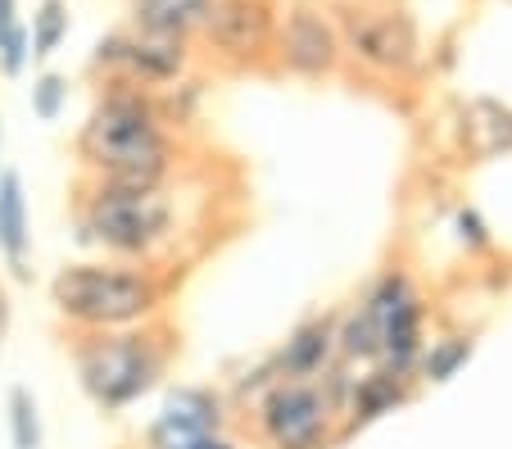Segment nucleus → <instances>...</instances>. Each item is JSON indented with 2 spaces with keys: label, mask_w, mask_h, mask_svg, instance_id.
Instances as JSON below:
<instances>
[{
  "label": "nucleus",
  "mask_w": 512,
  "mask_h": 449,
  "mask_svg": "<svg viewBox=\"0 0 512 449\" xmlns=\"http://www.w3.org/2000/svg\"><path fill=\"white\" fill-rule=\"evenodd\" d=\"M78 159L96 182L173 186L177 141L150 91L109 87L78 132Z\"/></svg>",
  "instance_id": "nucleus-1"
},
{
  "label": "nucleus",
  "mask_w": 512,
  "mask_h": 449,
  "mask_svg": "<svg viewBox=\"0 0 512 449\" xmlns=\"http://www.w3.org/2000/svg\"><path fill=\"white\" fill-rule=\"evenodd\" d=\"M173 186H118L96 182L78 196V236L118 264L150 268L177 241Z\"/></svg>",
  "instance_id": "nucleus-2"
},
{
  "label": "nucleus",
  "mask_w": 512,
  "mask_h": 449,
  "mask_svg": "<svg viewBox=\"0 0 512 449\" xmlns=\"http://www.w3.org/2000/svg\"><path fill=\"white\" fill-rule=\"evenodd\" d=\"M164 282L155 268L141 264H68L50 282V304L68 327L78 332H123V327H145L164 309Z\"/></svg>",
  "instance_id": "nucleus-3"
},
{
  "label": "nucleus",
  "mask_w": 512,
  "mask_h": 449,
  "mask_svg": "<svg viewBox=\"0 0 512 449\" xmlns=\"http://www.w3.org/2000/svg\"><path fill=\"white\" fill-rule=\"evenodd\" d=\"M73 368L96 409L123 413L155 391L168 372V341L150 323L123 332H78Z\"/></svg>",
  "instance_id": "nucleus-4"
},
{
  "label": "nucleus",
  "mask_w": 512,
  "mask_h": 449,
  "mask_svg": "<svg viewBox=\"0 0 512 449\" xmlns=\"http://www.w3.org/2000/svg\"><path fill=\"white\" fill-rule=\"evenodd\" d=\"M336 395L322 381H268L254 404V427L268 449H327L336 440Z\"/></svg>",
  "instance_id": "nucleus-5"
},
{
  "label": "nucleus",
  "mask_w": 512,
  "mask_h": 449,
  "mask_svg": "<svg viewBox=\"0 0 512 449\" xmlns=\"http://www.w3.org/2000/svg\"><path fill=\"white\" fill-rule=\"evenodd\" d=\"M363 323L372 327V341H377V359L386 372H399L404 377L417 363L422 345V327H426V300L413 286V277L390 268L386 277H377V286L363 300Z\"/></svg>",
  "instance_id": "nucleus-6"
},
{
  "label": "nucleus",
  "mask_w": 512,
  "mask_h": 449,
  "mask_svg": "<svg viewBox=\"0 0 512 449\" xmlns=\"http://www.w3.org/2000/svg\"><path fill=\"white\" fill-rule=\"evenodd\" d=\"M186 41H168V37H150V32H109L96 46V69H105L118 87H173L186 73Z\"/></svg>",
  "instance_id": "nucleus-7"
},
{
  "label": "nucleus",
  "mask_w": 512,
  "mask_h": 449,
  "mask_svg": "<svg viewBox=\"0 0 512 449\" xmlns=\"http://www.w3.org/2000/svg\"><path fill=\"white\" fill-rule=\"evenodd\" d=\"M340 50H349L377 73H395V78L413 73L422 59L413 19L399 10H354L340 32Z\"/></svg>",
  "instance_id": "nucleus-8"
},
{
  "label": "nucleus",
  "mask_w": 512,
  "mask_h": 449,
  "mask_svg": "<svg viewBox=\"0 0 512 449\" xmlns=\"http://www.w3.org/2000/svg\"><path fill=\"white\" fill-rule=\"evenodd\" d=\"M200 37L209 41L213 55L232 59V64H254L272 50L277 5L272 0H213Z\"/></svg>",
  "instance_id": "nucleus-9"
},
{
  "label": "nucleus",
  "mask_w": 512,
  "mask_h": 449,
  "mask_svg": "<svg viewBox=\"0 0 512 449\" xmlns=\"http://www.w3.org/2000/svg\"><path fill=\"white\" fill-rule=\"evenodd\" d=\"M272 46H277L281 69L295 73V78H327V73H336L340 55H345L340 50V28L313 5H295L281 19Z\"/></svg>",
  "instance_id": "nucleus-10"
},
{
  "label": "nucleus",
  "mask_w": 512,
  "mask_h": 449,
  "mask_svg": "<svg viewBox=\"0 0 512 449\" xmlns=\"http://www.w3.org/2000/svg\"><path fill=\"white\" fill-rule=\"evenodd\" d=\"M223 427H227L223 395H213L209 386H177L164 400L159 418L150 422V431H145V449H168L195 436H213Z\"/></svg>",
  "instance_id": "nucleus-11"
},
{
  "label": "nucleus",
  "mask_w": 512,
  "mask_h": 449,
  "mask_svg": "<svg viewBox=\"0 0 512 449\" xmlns=\"http://www.w3.org/2000/svg\"><path fill=\"white\" fill-rule=\"evenodd\" d=\"M336 318H309L281 341V350L268 359L259 381H318L331 372V354H336Z\"/></svg>",
  "instance_id": "nucleus-12"
},
{
  "label": "nucleus",
  "mask_w": 512,
  "mask_h": 449,
  "mask_svg": "<svg viewBox=\"0 0 512 449\" xmlns=\"http://www.w3.org/2000/svg\"><path fill=\"white\" fill-rule=\"evenodd\" d=\"M0 259H5L14 282H28L32 218H28V196H23V177L14 168H0Z\"/></svg>",
  "instance_id": "nucleus-13"
},
{
  "label": "nucleus",
  "mask_w": 512,
  "mask_h": 449,
  "mask_svg": "<svg viewBox=\"0 0 512 449\" xmlns=\"http://www.w3.org/2000/svg\"><path fill=\"white\" fill-rule=\"evenodd\" d=\"M213 0H132V28L150 37L186 41L204 28Z\"/></svg>",
  "instance_id": "nucleus-14"
},
{
  "label": "nucleus",
  "mask_w": 512,
  "mask_h": 449,
  "mask_svg": "<svg viewBox=\"0 0 512 449\" xmlns=\"http://www.w3.org/2000/svg\"><path fill=\"white\" fill-rule=\"evenodd\" d=\"M408 381L399 377V372H386V368H377V372H368V377H358V386H354V395H349V418H345V431L340 436H349V431H358V427H368V422H377V418H386V413H395L399 404H408Z\"/></svg>",
  "instance_id": "nucleus-15"
},
{
  "label": "nucleus",
  "mask_w": 512,
  "mask_h": 449,
  "mask_svg": "<svg viewBox=\"0 0 512 449\" xmlns=\"http://www.w3.org/2000/svg\"><path fill=\"white\" fill-rule=\"evenodd\" d=\"M467 137L476 155H508L512 150V109L494 100H472L467 105Z\"/></svg>",
  "instance_id": "nucleus-16"
},
{
  "label": "nucleus",
  "mask_w": 512,
  "mask_h": 449,
  "mask_svg": "<svg viewBox=\"0 0 512 449\" xmlns=\"http://www.w3.org/2000/svg\"><path fill=\"white\" fill-rule=\"evenodd\" d=\"M5 418H10L14 449H41V409L28 386H10V395H5Z\"/></svg>",
  "instance_id": "nucleus-17"
},
{
  "label": "nucleus",
  "mask_w": 512,
  "mask_h": 449,
  "mask_svg": "<svg viewBox=\"0 0 512 449\" xmlns=\"http://www.w3.org/2000/svg\"><path fill=\"white\" fill-rule=\"evenodd\" d=\"M28 59H32V50H28V28H23V19H19V5H14V0H0V73H5V78H19Z\"/></svg>",
  "instance_id": "nucleus-18"
},
{
  "label": "nucleus",
  "mask_w": 512,
  "mask_h": 449,
  "mask_svg": "<svg viewBox=\"0 0 512 449\" xmlns=\"http://www.w3.org/2000/svg\"><path fill=\"white\" fill-rule=\"evenodd\" d=\"M64 37H68V5L64 0H41L37 14H32V32H28L32 59H50Z\"/></svg>",
  "instance_id": "nucleus-19"
},
{
  "label": "nucleus",
  "mask_w": 512,
  "mask_h": 449,
  "mask_svg": "<svg viewBox=\"0 0 512 449\" xmlns=\"http://www.w3.org/2000/svg\"><path fill=\"white\" fill-rule=\"evenodd\" d=\"M467 359H472V336H445V341H431V350L417 354L426 381H449Z\"/></svg>",
  "instance_id": "nucleus-20"
},
{
  "label": "nucleus",
  "mask_w": 512,
  "mask_h": 449,
  "mask_svg": "<svg viewBox=\"0 0 512 449\" xmlns=\"http://www.w3.org/2000/svg\"><path fill=\"white\" fill-rule=\"evenodd\" d=\"M64 100H68L64 73H41V78L32 82V114H37L41 123H55V118L64 114Z\"/></svg>",
  "instance_id": "nucleus-21"
},
{
  "label": "nucleus",
  "mask_w": 512,
  "mask_h": 449,
  "mask_svg": "<svg viewBox=\"0 0 512 449\" xmlns=\"http://www.w3.org/2000/svg\"><path fill=\"white\" fill-rule=\"evenodd\" d=\"M458 227H463V241L490 245V236H485V223H481V214H476V209H463V214H458Z\"/></svg>",
  "instance_id": "nucleus-22"
},
{
  "label": "nucleus",
  "mask_w": 512,
  "mask_h": 449,
  "mask_svg": "<svg viewBox=\"0 0 512 449\" xmlns=\"http://www.w3.org/2000/svg\"><path fill=\"white\" fill-rule=\"evenodd\" d=\"M168 449H241L227 431H213V436H195V440H182V445H168Z\"/></svg>",
  "instance_id": "nucleus-23"
},
{
  "label": "nucleus",
  "mask_w": 512,
  "mask_h": 449,
  "mask_svg": "<svg viewBox=\"0 0 512 449\" xmlns=\"http://www.w3.org/2000/svg\"><path fill=\"white\" fill-rule=\"evenodd\" d=\"M5 332H10V300L0 295V341H5Z\"/></svg>",
  "instance_id": "nucleus-24"
},
{
  "label": "nucleus",
  "mask_w": 512,
  "mask_h": 449,
  "mask_svg": "<svg viewBox=\"0 0 512 449\" xmlns=\"http://www.w3.org/2000/svg\"><path fill=\"white\" fill-rule=\"evenodd\" d=\"M0 150H5V118H0Z\"/></svg>",
  "instance_id": "nucleus-25"
}]
</instances>
